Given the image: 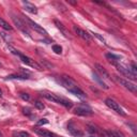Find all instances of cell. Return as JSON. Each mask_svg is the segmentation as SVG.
Here are the masks:
<instances>
[{
    "label": "cell",
    "instance_id": "cell-1",
    "mask_svg": "<svg viewBox=\"0 0 137 137\" xmlns=\"http://www.w3.org/2000/svg\"><path fill=\"white\" fill-rule=\"evenodd\" d=\"M105 104H106V106H107V107H109L110 109H113L114 112H116L118 115L123 116V117H124V116L126 115V114L124 113V110L122 109V107L119 105V103H117L115 100L110 99V97H108V99L105 100Z\"/></svg>",
    "mask_w": 137,
    "mask_h": 137
},
{
    "label": "cell",
    "instance_id": "cell-2",
    "mask_svg": "<svg viewBox=\"0 0 137 137\" xmlns=\"http://www.w3.org/2000/svg\"><path fill=\"white\" fill-rule=\"evenodd\" d=\"M74 113L78 116H84V117H88V116L93 115V112H92V109H91V107L86 105V104H79L78 106H76Z\"/></svg>",
    "mask_w": 137,
    "mask_h": 137
},
{
    "label": "cell",
    "instance_id": "cell-3",
    "mask_svg": "<svg viewBox=\"0 0 137 137\" xmlns=\"http://www.w3.org/2000/svg\"><path fill=\"white\" fill-rule=\"evenodd\" d=\"M114 78H115V79L121 85V86L124 87L125 89H127L129 91H131V92H133V93H136L137 88H136V86H135V85H134L133 83H131V81L127 80V79H124V78H122V77L117 76V75H115Z\"/></svg>",
    "mask_w": 137,
    "mask_h": 137
},
{
    "label": "cell",
    "instance_id": "cell-4",
    "mask_svg": "<svg viewBox=\"0 0 137 137\" xmlns=\"http://www.w3.org/2000/svg\"><path fill=\"white\" fill-rule=\"evenodd\" d=\"M114 66L117 68V70H118L120 72V74H122L123 76H125L127 77L129 79H131V80H136V75L133 74L131 70H130V68H125V67H123L121 66V64H119L118 62H116V63H113Z\"/></svg>",
    "mask_w": 137,
    "mask_h": 137
},
{
    "label": "cell",
    "instance_id": "cell-5",
    "mask_svg": "<svg viewBox=\"0 0 137 137\" xmlns=\"http://www.w3.org/2000/svg\"><path fill=\"white\" fill-rule=\"evenodd\" d=\"M24 19H25V22L28 24V26H30V27L33 29V30H35L36 32H39V33H41V34H43V35H45L46 36L48 33H47V31L45 30L42 26H40L39 24H36V23H34L32 19H30L29 17H27V16H25L24 17Z\"/></svg>",
    "mask_w": 137,
    "mask_h": 137
},
{
    "label": "cell",
    "instance_id": "cell-6",
    "mask_svg": "<svg viewBox=\"0 0 137 137\" xmlns=\"http://www.w3.org/2000/svg\"><path fill=\"white\" fill-rule=\"evenodd\" d=\"M60 83L62 84V86L64 88H67L68 90H71V89H73L75 87H78V85L77 83L73 79V78H71L70 76L68 75H63L61 77V79H60Z\"/></svg>",
    "mask_w": 137,
    "mask_h": 137
},
{
    "label": "cell",
    "instance_id": "cell-7",
    "mask_svg": "<svg viewBox=\"0 0 137 137\" xmlns=\"http://www.w3.org/2000/svg\"><path fill=\"white\" fill-rule=\"evenodd\" d=\"M68 131H69V133L72 136H74V137H83L84 136V132L81 131V130L78 129L73 122H69V124H68Z\"/></svg>",
    "mask_w": 137,
    "mask_h": 137
},
{
    "label": "cell",
    "instance_id": "cell-8",
    "mask_svg": "<svg viewBox=\"0 0 137 137\" xmlns=\"http://www.w3.org/2000/svg\"><path fill=\"white\" fill-rule=\"evenodd\" d=\"M18 57L21 58V60H22L24 63L27 64V66L32 67V68H35L36 70H42V68H41L40 66H39V64H38L34 60H32L31 58H29V57H27V56H25V55H23V54H19Z\"/></svg>",
    "mask_w": 137,
    "mask_h": 137
},
{
    "label": "cell",
    "instance_id": "cell-9",
    "mask_svg": "<svg viewBox=\"0 0 137 137\" xmlns=\"http://www.w3.org/2000/svg\"><path fill=\"white\" fill-rule=\"evenodd\" d=\"M73 29L75 31V33L78 36H80L83 40L87 41V42H91V41H92V38H91V35L88 33L87 31H85V30H83L80 28H78V27H76V26H73Z\"/></svg>",
    "mask_w": 137,
    "mask_h": 137
},
{
    "label": "cell",
    "instance_id": "cell-10",
    "mask_svg": "<svg viewBox=\"0 0 137 137\" xmlns=\"http://www.w3.org/2000/svg\"><path fill=\"white\" fill-rule=\"evenodd\" d=\"M12 21H13V23H14V25L16 26V27L19 29V30H22L24 33H26L27 35H29V32H28V30H27V28H26V26H25V24L19 19L17 16H15V15H12Z\"/></svg>",
    "mask_w": 137,
    "mask_h": 137
},
{
    "label": "cell",
    "instance_id": "cell-11",
    "mask_svg": "<svg viewBox=\"0 0 137 137\" xmlns=\"http://www.w3.org/2000/svg\"><path fill=\"white\" fill-rule=\"evenodd\" d=\"M94 68L97 71V73H99V76L104 77V78H107V79H109V78H110V75H109L108 72L106 71V69L104 68V67H102L100 63H95L94 64Z\"/></svg>",
    "mask_w": 137,
    "mask_h": 137
},
{
    "label": "cell",
    "instance_id": "cell-12",
    "mask_svg": "<svg viewBox=\"0 0 137 137\" xmlns=\"http://www.w3.org/2000/svg\"><path fill=\"white\" fill-rule=\"evenodd\" d=\"M34 132L41 137H60L57 134H55L53 132H49L47 130H44V129H35Z\"/></svg>",
    "mask_w": 137,
    "mask_h": 137
},
{
    "label": "cell",
    "instance_id": "cell-13",
    "mask_svg": "<svg viewBox=\"0 0 137 137\" xmlns=\"http://www.w3.org/2000/svg\"><path fill=\"white\" fill-rule=\"evenodd\" d=\"M41 94L45 97V99H47L48 101H51V102H55V103H58L59 104V97L57 94H54L51 92H48V91H41Z\"/></svg>",
    "mask_w": 137,
    "mask_h": 137
},
{
    "label": "cell",
    "instance_id": "cell-14",
    "mask_svg": "<svg viewBox=\"0 0 137 137\" xmlns=\"http://www.w3.org/2000/svg\"><path fill=\"white\" fill-rule=\"evenodd\" d=\"M71 93H73L74 95H76V96H78L79 99H81V100H85V99H87V95H86V93L84 92V91L79 88V87H75V88H73V89H71V90H69Z\"/></svg>",
    "mask_w": 137,
    "mask_h": 137
},
{
    "label": "cell",
    "instance_id": "cell-15",
    "mask_svg": "<svg viewBox=\"0 0 137 137\" xmlns=\"http://www.w3.org/2000/svg\"><path fill=\"white\" fill-rule=\"evenodd\" d=\"M23 3H24V6H25V10L27 12L31 13V14H36L38 13V9H36V6L34 4H32L28 1H23Z\"/></svg>",
    "mask_w": 137,
    "mask_h": 137
},
{
    "label": "cell",
    "instance_id": "cell-16",
    "mask_svg": "<svg viewBox=\"0 0 137 137\" xmlns=\"http://www.w3.org/2000/svg\"><path fill=\"white\" fill-rule=\"evenodd\" d=\"M54 23H55V25L57 26V28L61 31V33H62L64 36H66V38H71V35H70V32L67 30V28L64 27V26H63V25H62V24H61L59 21H57V19H55V21H54Z\"/></svg>",
    "mask_w": 137,
    "mask_h": 137
},
{
    "label": "cell",
    "instance_id": "cell-17",
    "mask_svg": "<svg viewBox=\"0 0 137 137\" xmlns=\"http://www.w3.org/2000/svg\"><path fill=\"white\" fill-rule=\"evenodd\" d=\"M92 75H93V79H94L97 84H99L102 88H104V89H109V87L107 86V84L102 79V77H101V76H99L96 73H94V72H93V74H92Z\"/></svg>",
    "mask_w": 137,
    "mask_h": 137
},
{
    "label": "cell",
    "instance_id": "cell-18",
    "mask_svg": "<svg viewBox=\"0 0 137 137\" xmlns=\"http://www.w3.org/2000/svg\"><path fill=\"white\" fill-rule=\"evenodd\" d=\"M59 104H61L62 106H64L68 109H71L72 107H73V103H72V101H70L68 99H64V97H59Z\"/></svg>",
    "mask_w": 137,
    "mask_h": 137
},
{
    "label": "cell",
    "instance_id": "cell-19",
    "mask_svg": "<svg viewBox=\"0 0 137 137\" xmlns=\"http://www.w3.org/2000/svg\"><path fill=\"white\" fill-rule=\"evenodd\" d=\"M105 56H106V58H107V59H108L110 62H112V63H116V62L120 61V59H121L120 56L115 55V54H113V53H108V54H106Z\"/></svg>",
    "mask_w": 137,
    "mask_h": 137
},
{
    "label": "cell",
    "instance_id": "cell-20",
    "mask_svg": "<svg viewBox=\"0 0 137 137\" xmlns=\"http://www.w3.org/2000/svg\"><path fill=\"white\" fill-rule=\"evenodd\" d=\"M107 134H108V137H124V135H123L121 132L115 131V130H108Z\"/></svg>",
    "mask_w": 137,
    "mask_h": 137
},
{
    "label": "cell",
    "instance_id": "cell-21",
    "mask_svg": "<svg viewBox=\"0 0 137 137\" xmlns=\"http://www.w3.org/2000/svg\"><path fill=\"white\" fill-rule=\"evenodd\" d=\"M28 76L27 75H17V74H14V75H9L6 77V79H22V80H25V79H28Z\"/></svg>",
    "mask_w": 137,
    "mask_h": 137
},
{
    "label": "cell",
    "instance_id": "cell-22",
    "mask_svg": "<svg viewBox=\"0 0 137 137\" xmlns=\"http://www.w3.org/2000/svg\"><path fill=\"white\" fill-rule=\"evenodd\" d=\"M0 27H1L2 29H4V30H8V31L12 30V27L9 25V23H6L4 19H2L1 17H0Z\"/></svg>",
    "mask_w": 137,
    "mask_h": 137
},
{
    "label": "cell",
    "instance_id": "cell-23",
    "mask_svg": "<svg viewBox=\"0 0 137 137\" xmlns=\"http://www.w3.org/2000/svg\"><path fill=\"white\" fill-rule=\"evenodd\" d=\"M34 107L35 108H38L39 110H43L44 108H45V105H44V104L41 102V101H34Z\"/></svg>",
    "mask_w": 137,
    "mask_h": 137
},
{
    "label": "cell",
    "instance_id": "cell-24",
    "mask_svg": "<svg viewBox=\"0 0 137 137\" xmlns=\"http://www.w3.org/2000/svg\"><path fill=\"white\" fill-rule=\"evenodd\" d=\"M53 50L55 51L57 55H60V54L62 53V47L60 46V45L55 44V45H53Z\"/></svg>",
    "mask_w": 137,
    "mask_h": 137
},
{
    "label": "cell",
    "instance_id": "cell-25",
    "mask_svg": "<svg viewBox=\"0 0 137 137\" xmlns=\"http://www.w3.org/2000/svg\"><path fill=\"white\" fill-rule=\"evenodd\" d=\"M87 131L90 132V133H94L95 134V133H97V127L92 125V124H88L87 125Z\"/></svg>",
    "mask_w": 137,
    "mask_h": 137
},
{
    "label": "cell",
    "instance_id": "cell-26",
    "mask_svg": "<svg viewBox=\"0 0 137 137\" xmlns=\"http://www.w3.org/2000/svg\"><path fill=\"white\" fill-rule=\"evenodd\" d=\"M91 34H92L93 36H95V38H97V39H99V40L101 41V42H103L104 44H106V41H105V39H104L103 36H101L99 33H95V32H91Z\"/></svg>",
    "mask_w": 137,
    "mask_h": 137
},
{
    "label": "cell",
    "instance_id": "cell-27",
    "mask_svg": "<svg viewBox=\"0 0 137 137\" xmlns=\"http://www.w3.org/2000/svg\"><path fill=\"white\" fill-rule=\"evenodd\" d=\"M14 136H17V137H30L29 133H27V132H19V133H14Z\"/></svg>",
    "mask_w": 137,
    "mask_h": 137
},
{
    "label": "cell",
    "instance_id": "cell-28",
    "mask_svg": "<svg viewBox=\"0 0 137 137\" xmlns=\"http://www.w3.org/2000/svg\"><path fill=\"white\" fill-rule=\"evenodd\" d=\"M23 114L27 117H31L32 116V112L30 108H23Z\"/></svg>",
    "mask_w": 137,
    "mask_h": 137
},
{
    "label": "cell",
    "instance_id": "cell-29",
    "mask_svg": "<svg viewBox=\"0 0 137 137\" xmlns=\"http://www.w3.org/2000/svg\"><path fill=\"white\" fill-rule=\"evenodd\" d=\"M8 48H9V50H11V53H12V54H14V55H16V56H19V54H21L17 49H15L13 46H11V45H8Z\"/></svg>",
    "mask_w": 137,
    "mask_h": 137
},
{
    "label": "cell",
    "instance_id": "cell-30",
    "mask_svg": "<svg viewBox=\"0 0 137 137\" xmlns=\"http://www.w3.org/2000/svg\"><path fill=\"white\" fill-rule=\"evenodd\" d=\"M19 96H21V99H23L24 101H29V99H30V95L28 93H24V92L19 93Z\"/></svg>",
    "mask_w": 137,
    "mask_h": 137
},
{
    "label": "cell",
    "instance_id": "cell-31",
    "mask_svg": "<svg viewBox=\"0 0 137 137\" xmlns=\"http://www.w3.org/2000/svg\"><path fill=\"white\" fill-rule=\"evenodd\" d=\"M48 123V120L47 119H41V120H39L38 122H36V125L39 126V125H44V124H47Z\"/></svg>",
    "mask_w": 137,
    "mask_h": 137
},
{
    "label": "cell",
    "instance_id": "cell-32",
    "mask_svg": "<svg viewBox=\"0 0 137 137\" xmlns=\"http://www.w3.org/2000/svg\"><path fill=\"white\" fill-rule=\"evenodd\" d=\"M0 34H1V36H2V38H4L6 41H9V40H10V36H8V35H6V34L4 33V32H1V33H0Z\"/></svg>",
    "mask_w": 137,
    "mask_h": 137
},
{
    "label": "cell",
    "instance_id": "cell-33",
    "mask_svg": "<svg viewBox=\"0 0 137 137\" xmlns=\"http://www.w3.org/2000/svg\"><path fill=\"white\" fill-rule=\"evenodd\" d=\"M127 124H129L130 126H131V127H132V131H133V132H134V134H135V133H136V127H135V125L131 124V123H127Z\"/></svg>",
    "mask_w": 137,
    "mask_h": 137
},
{
    "label": "cell",
    "instance_id": "cell-34",
    "mask_svg": "<svg viewBox=\"0 0 137 137\" xmlns=\"http://www.w3.org/2000/svg\"><path fill=\"white\" fill-rule=\"evenodd\" d=\"M68 2H69V3H70V4H73V5H75V4H76V3H77V2H76V1H71V0H68Z\"/></svg>",
    "mask_w": 137,
    "mask_h": 137
},
{
    "label": "cell",
    "instance_id": "cell-35",
    "mask_svg": "<svg viewBox=\"0 0 137 137\" xmlns=\"http://www.w3.org/2000/svg\"><path fill=\"white\" fill-rule=\"evenodd\" d=\"M1 95H2V91H1V90H0V96H1Z\"/></svg>",
    "mask_w": 137,
    "mask_h": 137
},
{
    "label": "cell",
    "instance_id": "cell-36",
    "mask_svg": "<svg viewBox=\"0 0 137 137\" xmlns=\"http://www.w3.org/2000/svg\"><path fill=\"white\" fill-rule=\"evenodd\" d=\"M2 136H3V135H2V133H1V132H0V137H2Z\"/></svg>",
    "mask_w": 137,
    "mask_h": 137
},
{
    "label": "cell",
    "instance_id": "cell-37",
    "mask_svg": "<svg viewBox=\"0 0 137 137\" xmlns=\"http://www.w3.org/2000/svg\"><path fill=\"white\" fill-rule=\"evenodd\" d=\"M0 68H1V62H0Z\"/></svg>",
    "mask_w": 137,
    "mask_h": 137
},
{
    "label": "cell",
    "instance_id": "cell-38",
    "mask_svg": "<svg viewBox=\"0 0 137 137\" xmlns=\"http://www.w3.org/2000/svg\"><path fill=\"white\" fill-rule=\"evenodd\" d=\"M90 137H94V136H92V135H91V136H90Z\"/></svg>",
    "mask_w": 137,
    "mask_h": 137
}]
</instances>
